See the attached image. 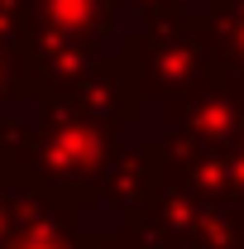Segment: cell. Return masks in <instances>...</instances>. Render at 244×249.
<instances>
[{"label": "cell", "mask_w": 244, "mask_h": 249, "mask_svg": "<svg viewBox=\"0 0 244 249\" xmlns=\"http://www.w3.org/2000/svg\"><path fill=\"white\" fill-rule=\"evenodd\" d=\"M15 249H67V245L48 240V235H34V240H24V245H15Z\"/></svg>", "instance_id": "1"}]
</instances>
